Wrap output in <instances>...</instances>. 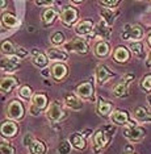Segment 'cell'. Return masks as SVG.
<instances>
[{"label":"cell","instance_id":"cell-1","mask_svg":"<svg viewBox=\"0 0 151 154\" xmlns=\"http://www.w3.org/2000/svg\"><path fill=\"white\" fill-rule=\"evenodd\" d=\"M116 132V128L112 124L109 125H104L103 128H100L99 131L95 133V138H93V152L95 153H100L105 146L109 143Z\"/></svg>","mask_w":151,"mask_h":154},{"label":"cell","instance_id":"cell-2","mask_svg":"<svg viewBox=\"0 0 151 154\" xmlns=\"http://www.w3.org/2000/svg\"><path fill=\"white\" fill-rule=\"evenodd\" d=\"M122 133H124L125 137L129 138L131 142H138V141H141V140L145 137L146 131L143 128H141V127H137V124L134 121H130L124 127Z\"/></svg>","mask_w":151,"mask_h":154},{"label":"cell","instance_id":"cell-3","mask_svg":"<svg viewBox=\"0 0 151 154\" xmlns=\"http://www.w3.org/2000/svg\"><path fill=\"white\" fill-rule=\"evenodd\" d=\"M21 67V58L17 55H7L2 59V70L7 74H12Z\"/></svg>","mask_w":151,"mask_h":154},{"label":"cell","instance_id":"cell-4","mask_svg":"<svg viewBox=\"0 0 151 154\" xmlns=\"http://www.w3.org/2000/svg\"><path fill=\"white\" fill-rule=\"evenodd\" d=\"M121 37L124 40H133L138 42L139 40L143 37V29L139 25H130V24H126L124 26V30H122Z\"/></svg>","mask_w":151,"mask_h":154},{"label":"cell","instance_id":"cell-5","mask_svg":"<svg viewBox=\"0 0 151 154\" xmlns=\"http://www.w3.org/2000/svg\"><path fill=\"white\" fill-rule=\"evenodd\" d=\"M46 117L51 122H58V121H61L62 119L66 117V113L58 101H51V104L49 106L47 111H46Z\"/></svg>","mask_w":151,"mask_h":154},{"label":"cell","instance_id":"cell-6","mask_svg":"<svg viewBox=\"0 0 151 154\" xmlns=\"http://www.w3.org/2000/svg\"><path fill=\"white\" fill-rule=\"evenodd\" d=\"M134 74H126L124 78L121 79V82L118 83V85L114 86L113 88V94L117 97H126L129 95V90H128V85L131 82V80H134Z\"/></svg>","mask_w":151,"mask_h":154},{"label":"cell","instance_id":"cell-7","mask_svg":"<svg viewBox=\"0 0 151 154\" xmlns=\"http://www.w3.org/2000/svg\"><path fill=\"white\" fill-rule=\"evenodd\" d=\"M65 49L67 51H72V53H78V54H87L88 53V45L84 42L80 38L72 40L65 45Z\"/></svg>","mask_w":151,"mask_h":154},{"label":"cell","instance_id":"cell-8","mask_svg":"<svg viewBox=\"0 0 151 154\" xmlns=\"http://www.w3.org/2000/svg\"><path fill=\"white\" fill-rule=\"evenodd\" d=\"M7 113L11 119L13 120H21L24 117V106L23 103L19 100H13L9 103L8 109H7Z\"/></svg>","mask_w":151,"mask_h":154},{"label":"cell","instance_id":"cell-9","mask_svg":"<svg viewBox=\"0 0 151 154\" xmlns=\"http://www.w3.org/2000/svg\"><path fill=\"white\" fill-rule=\"evenodd\" d=\"M116 74L114 72H112L105 65H99L96 69V78H97V83H99L100 86H103L104 83H107L109 79L114 78Z\"/></svg>","mask_w":151,"mask_h":154},{"label":"cell","instance_id":"cell-10","mask_svg":"<svg viewBox=\"0 0 151 154\" xmlns=\"http://www.w3.org/2000/svg\"><path fill=\"white\" fill-rule=\"evenodd\" d=\"M76 20H78V11L75 8H72V7L65 8V11L61 13V21L66 26H71Z\"/></svg>","mask_w":151,"mask_h":154},{"label":"cell","instance_id":"cell-11","mask_svg":"<svg viewBox=\"0 0 151 154\" xmlns=\"http://www.w3.org/2000/svg\"><path fill=\"white\" fill-rule=\"evenodd\" d=\"M112 109H113V106L109 103V101H107L105 99H103V97H100L99 101H97V115L101 117H108L110 116L112 113Z\"/></svg>","mask_w":151,"mask_h":154},{"label":"cell","instance_id":"cell-12","mask_svg":"<svg viewBox=\"0 0 151 154\" xmlns=\"http://www.w3.org/2000/svg\"><path fill=\"white\" fill-rule=\"evenodd\" d=\"M93 23L91 20H83L75 28V32L78 36H88L93 32Z\"/></svg>","mask_w":151,"mask_h":154},{"label":"cell","instance_id":"cell-13","mask_svg":"<svg viewBox=\"0 0 151 154\" xmlns=\"http://www.w3.org/2000/svg\"><path fill=\"white\" fill-rule=\"evenodd\" d=\"M110 120L112 122H114L117 125H125L129 121V113L124 109H116L110 115Z\"/></svg>","mask_w":151,"mask_h":154},{"label":"cell","instance_id":"cell-14","mask_svg":"<svg viewBox=\"0 0 151 154\" xmlns=\"http://www.w3.org/2000/svg\"><path fill=\"white\" fill-rule=\"evenodd\" d=\"M17 132H19V125L16 122H13L11 120H5L2 124V133L4 137L5 136L7 137H13Z\"/></svg>","mask_w":151,"mask_h":154},{"label":"cell","instance_id":"cell-15","mask_svg":"<svg viewBox=\"0 0 151 154\" xmlns=\"http://www.w3.org/2000/svg\"><path fill=\"white\" fill-rule=\"evenodd\" d=\"M76 91L83 99H91L93 96V86L89 82H84L82 85H79Z\"/></svg>","mask_w":151,"mask_h":154},{"label":"cell","instance_id":"cell-16","mask_svg":"<svg viewBox=\"0 0 151 154\" xmlns=\"http://www.w3.org/2000/svg\"><path fill=\"white\" fill-rule=\"evenodd\" d=\"M65 104L67 106L68 108H71V109H82L83 108V103L80 101V99H78L75 95H72V94H66L65 95Z\"/></svg>","mask_w":151,"mask_h":154},{"label":"cell","instance_id":"cell-17","mask_svg":"<svg viewBox=\"0 0 151 154\" xmlns=\"http://www.w3.org/2000/svg\"><path fill=\"white\" fill-rule=\"evenodd\" d=\"M32 53H33V63H34V66H37V67H40V69H44L45 66L47 65V62H49L47 55H45L42 51L36 50V49H34Z\"/></svg>","mask_w":151,"mask_h":154},{"label":"cell","instance_id":"cell-18","mask_svg":"<svg viewBox=\"0 0 151 154\" xmlns=\"http://www.w3.org/2000/svg\"><path fill=\"white\" fill-rule=\"evenodd\" d=\"M32 103H33V107L36 108L38 111H42L45 109L47 106V96L45 95V94H36V95L33 96V99H32Z\"/></svg>","mask_w":151,"mask_h":154},{"label":"cell","instance_id":"cell-19","mask_svg":"<svg viewBox=\"0 0 151 154\" xmlns=\"http://www.w3.org/2000/svg\"><path fill=\"white\" fill-rule=\"evenodd\" d=\"M129 57H130V53H129V50H128V49H126L125 46H118V48L114 50L113 58H114V61L120 62V63L128 62V61H129Z\"/></svg>","mask_w":151,"mask_h":154},{"label":"cell","instance_id":"cell-20","mask_svg":"<svg viewBox=\"0 0 151 154\" xmlns=\"http://www.w3.org/2000/svg\"><path fill=\"white\" fill-rule=\"evenodd\" d=\"M2 23H3V25L7 26V28H16V26H19L20 20L17 19L13 13H8V12H7V13H3Z\"/></svg>","mask_w":151,"mask_h":154},{"label":"cell","instance_id":"cell-21","mask_svg":"<svg viewBox=\"0 0 151 154\" xmlns=\"http://www.w3.org/2000/svg\"><path fill=\"white\" fill-rule=\"evenodd\" d=\"M47 58L51 61H67L68 55L66 51H62L59 49H47Z\"/></svg>","mask_w":151,"mask_h":154},{"label":"cell","instance_id":"cell-22","mask_svg":"<svg viewBox=\"0 0 151 154\" xmlns=\"http://www.w3.org/2000/svg\"><path fill=\"white\" fill-rule=\"evenodd\" d=\"M19 85V79L12 78V76H5V78L2 79V90L3 92H11L15 87Z\"/></svg>","mask_w":151,"mask_h":154},{"label":"cell","instance_id":"cell-23","mask_svg":"<svg viewBox=\"0 0 151 154\" xmlns=\"http://www.w3.org/2000/svg\"><path fill=\"white\" fill-rule=\"evenodd\" d=\"M51 74H53V78L57 80V82H59V80L63 79L66 76V74H67V67L62 63H57V65L53 66Z\"/></svg>","mask_w":151,"mask_h":154},{"label":"cell","instance_id":"cell-24","mask_svg":"<svg viewBox=\"0 0 151 154\" xmlns=\"http://www.w3.org/2000/svg\"><path fill=\"white\" fill-rule=\"evenodd\" d=\"M30 154H45L46 153V145L40 140H33L29 145Z\"/></svg>","mask_w":151,"mask_h":154},{"label":"cell","instance_id":"cell-25","mask_svg":"<svg viewBox=\"0 0 151 154\" xmlns=\"http://www.w3.org/2000/svg\"><path fill=\"white\" fill-rule=\"evenodd\" d=\"M130 50L133 55H135L137 58L139 59H143L145 58V45H143L141 41H138V42H131L130 44Z\"/></svg>","mask_w":151,"mask_h":154},{"label":"cell","instance_id":"cell-26","mask_svg":"<svg viewBox=\"0 0 151 154\" xmlns=\"http://www.w3.org/2000/svg\"><path fill=\"white\" fill-rule=\"evenodd\" d=\"M134 115H135L137 120L143 121V122H150V124H151V113L146 109L145 107H138V108H135Z\"/></svg>","mask_w":151,"mask_h":154},{"label":"cell","instance_id":"cell-27","mask_svg":"<svg viewBox=\"0 0 151 154\" xmlns=\"http://www.w3.org/2000/svg\"><path fill=\"white\" fill-rule=\"evenodd\" d=\"M110 51V48H109V44L105 42V41H101L96 45V49H95V54L97 55L99 58H105Z\"/></svg>","mask_w":151,"mask_h":154},{"label":"cell","instance_id":"cell-28","mask_svg":"<svg viewBox=\"0 0 151 154\" xmlns=\"http://www.w3.org/2000/svg\"><path fill=\"white\" fill-rule=\"evenodd\" d=\"M70 142L74 145V148L78 150H83L86 148V141H84L83 136L79 134V133H74L71 136V138H70Z\"/></svg>","mask_w":151,"mask_h":154},{"label":"cell","instance_id":"cell-29","mask_svg":"<svg viewBox=\"0 0 151 154\" xmlns=\"http://www.w3.org/2000/svg\"><path fill=\"white\" fill-rule=\"evenodd\" d=\"M55 19H57V11H55V9L49 8V9H46V11L42 13V21L46 24V25L53 24L55 21Z\"/></svg>","mask_w":151,"mask_h":154},{"label":"cell","instance_id":"cell-30","mask_svg":"<svg viewBox=\"0 0 151 154\" xmlns=\"http://www.w3.org/2000/svg\"><path fill=\"white\" fill-rule=\"evenodd\" d=\"M97 32L101 34V38H109V36H110V28L103 20V21H100L99 25H97Z\"/></svg>","mask_w":151,"mask_h":154},{"label":"cell","instance_id":"cell-31","mask_svg":"<svg viewBox=\"0 0 151 154\" xmlns=\"http://www.w3.org/2000/svg\"><path fill=\"white\" fill-rule=\"evenodd\" d=\"M16 50L17 49L13 46V44L11 41H3L2 44V51L7 55H16Z\"/></svg>","mask_w":151,"mask_h":154},{"label":"cell","instance_id":"cell-32","mask_svg":"<svg viewBox=\"0 0 151 154\" xmlns=\"http://www.w3.org/2000/svg\"><path fill=\"white\" fill-rule=\"evenodd\" d=\"M2 154H16V149L9 141L3 137L2 138Z\"/></svg>","mask_w":151,"mask_h":154},{"label":"cell","instance_id":"cell-33","mask_svg":"<svg viewBox=\"0 0 151 154\" xmlns=\"http://www.w3.org/2000/svg\"><path fill=\"white\" fill-rule=\"evenodd\" d=\"M101 16L104 17V21L108 24V25H113V23H114V19H116V15L113 12L110 11V9H108V8H104V9H101Z\"/></svg>","mask_w":151,"mask_h":154},{"label":"cell","instance_id":"cell-34","mask_svg":"<svg viewBox=\"0 0 151 154\" xmlns=\"http://www.w3.org/2000/svg\"><path fill=\"white\" fill-rule=\"evenodd\" d=\"M141 87L143 88V91L147 94L151 92V74H147L146 76H143L141 80Z\"/></svg>","mask_w":151,"mask_h":154},{"label":"cell","instance_id":"cell-35","mask_svg":"<svg viewBox=\"0 0 151 154\" xmlns=\"http://www.w3.org/2000/svg\"><path fill=\"white\" fill-rule=\"evenodd\" d=\"M70 152H71V143H70V141L65 140V141H62L59 143V146H58L59 154H70Z\"/></svg>","mask_w":151,"mask_h":154},{"label":"cell","instance_id":"cell-36","mask_svg":"<svg viewBox=\"0 0 151 154\" xmlns=\"http://www.w3.org/2000/svg\"><path fill=\"white\" fill-rule=\"evenodd\" d=\"M51 44L53 45H62L63 42H65V34H63L62 32H55L54 34L51 36Z\"/></svg>","mask_w":151,"mask_h":154},{"label":"cell","instance_id":"cell-37","mask_svg":"<svg viewBox=\"0 0 151 154\" xmlns=\"http://www.w3.org/2000/svg\"><path fill=\"white\" fill-rule=\"evenodd\" d=\"M19 95L23 97V99H25V100L30 99V96H32V88H30L29 86H23L20 88V91H19Z\"/></svg>","mask_w":151,"mask_h":154},{"label":"cell","instance_id":"cell-38","mask_svg":"<svg viewBox=\"0 0 151 154\" xmlns=\"http://www.w3.org/2000/svg\"><path fill=\"white\" fill-rule=\"evenodd\" d=\"M100 4L101 5H107V8L108 9H112V8H114V7H117L118 4H120V2L118 0H103V2H100Z\"/></svg>","mask_w":151,"mask_h":154},{"label":"cell","instance_id":"cell-39","mask_svg":"<svg viewBox=\"0 0 151 154\" xmlns=\"http://www.w3.org/2000/svg\"><path fill=\"white\" fill-rule=\"evenodd\" d=\"M16 55H17V57H20V58H24V57H26V55H28V51L24 48H17Z\"/></svg>","mask_w":151,"mask_h":154},{"label":"cell","instance_id":"cell-40","mask_svg":"<svg viewBox=\"0 0 151 154\" xmlns=\"http://www.w3.org/2000/svg\"><path fill=\"white\" fill-rule=\"evenodd\" d=\"M32 141H33V137H32L30 134H26L25 137H24V145L25 146H29L32 143Z\"/></svg>","mask_w":151,"mask_h":154},{"label":"cell","instance_id":"cell-41","mask_svg":"<svg viewBox=\"0 0 151 154\" xmlns=\"http://www.w3.org/2000/svg\"><path fill=\"white\" fill-rule=\"evenodd\" d=\"M37 5H50L51 3L50 2H36Z\"/></svg>","mask_w":151,"mask_h":154},{"label":"cell","instance_id":"cell-42","mask_svg":"<svg viewBox=\"0 0 151 154\" xmlns=\"http://www.w3.org/2000/svg\"><path fill=\"white\" fill-rule=\"evenodd\" d=\"M146 65H147V67H151V51L149 54V58H147V61H146Z\"/></svg>","mask_w":151,"mask_h":154},{"label":"cell","instance_id":"cell-43","mask_svg":"<svg viewBox=\"0 0 151 154\" xmlns=\"http://www.w3.org/2000/svg\"><path fill=\"white\" fill-rule=\"evenodd\" d=\"M42 75H44V76H49V71H47V70H42Z\"/></svg>","mask_w":151,"mask_h":154},{"label":"cell","instance_id":"cell-44","mask_svg":"<svg viewBox=\"0 0 151 154\" xmlns=\"http://www.w3.org/2000/svg\"><path fill=\"white\" fill-rule=\"evenodd\" d=\"M89 133H92L91 131H86V133H84V136H89Z\"/></svg>","mask_w":151,"mask_h":154},{"label":"cell","instance_id":"cell-45","mask_svg":"<svg viewBox=\"0 0 151 154\" xmlns=\"http://www.w3.org/2000/svg\"><path fill=\"white\" fill-rule=\"evenodd\" d=\"M74 4H82V2H79V0H76V2H72Z\"/></svg>","mask_w":151,"mask_h":154},{"label":"cell","instance_id":"cell-46","mask_svg":"<svg viewBox=\"0 0 151 154\" xmlns=\"http://www.w3.org/2000/svg\"><path fill=\"white\" fill-rule=\"evenodd\" d=\"M149 44H150V46H151V33H150V36H149Z\"/></svg>","mask_w":151,"mask_h":154},{"label":"cell","instance_id":"cell-47","mask_svg":"<svg viewBox=\"0 0 151 154\" xmlns=\"http://www.w3.org/2000/svg\"><path fill=\"white\" fill-rule=\"evenodd\" d=\"M149 104L151 106V95H149Z\"/></svg>","mask_w":151,"mask_h":154},{"label":"cell","instance_id":"cell-48","mask_svg":"<svg viewBox=\"0 0 151 154\" xmlns=\"http://www.w3.org/2000/svg\"><path fill=\"white\" fill-rule=\"evenodd\" d=\"M125 154H135L134 152H131V153H125Z\"/></svg>","mask_w":151,"mask_h":154}]
</instances>
